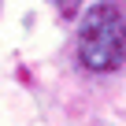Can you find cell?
Masks as SVG:
<instances>
[{"instance_id": "7a4b0ae2", "label": "cell", "mask_w": 126, "mask_h": 126, "mask_svg": "<svg viewBox=\"0 0 126 126\" xmlns=\"http://www.w3.org/2000/svg\"><path fill=\"white\" fill-rule=\"evenodd\" d=\"M48 4H52V8H59L63 15H71V11H78V4H82V0H48Z\"/></svg>"}, {"instance_id": "6da1fadb", "label": "cell", "mask_w": 126, "mask_h": 126, "mask_svg": "<svg viewBox=\"0 0 126 126\" xmlns=\"http://www.w3.org/2000/svg\"><path fill=\"white\" fill-rule=\"evenodd\" d=\"M78 59L85 71L108 74L126 63V15L115 4H93L78 22Z\"/></svg>"}]
</instances>
